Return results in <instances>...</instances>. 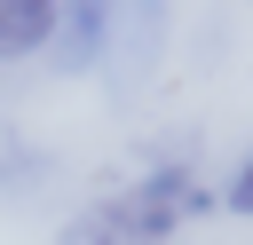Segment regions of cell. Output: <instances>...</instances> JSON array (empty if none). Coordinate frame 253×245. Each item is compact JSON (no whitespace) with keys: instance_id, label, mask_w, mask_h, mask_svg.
<instances>
[{"instance_id":"cell-1","label":"cell","mask_w":253,"mask_h":245,"mask_svg":"<svg viewBox=\"0 0 253 245\" xmlns=\"http://www.w3.org/2000/svg\"><path fill=\"white\" fill-rule=\"evenodd\" d=\"M126 213H134V221H142V229H150V237L166 245V237H174L182 221L213 213V190H206V182H198L190 166H174V158H166V166H150V174H142V182L126 190Z\"/></svg>"},{"instance_id":"cell-2","label":"cell","mask_w":253,"mask_h":245,"mask_svg":"<svg viewBox=\"0 0 253 245\" xmlns=\"http://www.w3.org/2000/svg\"><path fill=\"white\" fill-rule=\"evenodd\" d=\"M111 8H119V0H55V32H47L55 71L103 63V47H111Z\"/></svg>"},{"instance_id":"cell-3","label":"cell","mask_w":253,"mask_h":245,"mask_svg":"<svg viewBox=\"0 0 253 245\" xmlns=\"http://www.w3.org/2000/svg\"><path fill=\"white\" fill-rule=\"evenodd\" d=\"M55 245H158V237L126 213V198H95V205H79V213L63 221Z\"/></svg>"},{"instance_id":"cell-4","label":"cell","mask_w":253,"mask_h":245,"mask_svg":"<svg viewBox=\"0 0 253 245\" xmlns=\"http://www.w3.org/2000/svg\"><path fill=\"white\" fill-rule=\"evenodd\" d=\"M111 40H119V63L126 71H150V55L166 40V0H119L111 8Z\"/></svg>"},{"instance_id":"cell-5","label":"cell","mask_w":253,"mask_h":245,"mask_svg":"<svg viewBox=\"0 0 253 245\" xmlns=\"http://www.w3.org/2000/svg\"><path fill=\"white\" fill-rule=\"evenodd\" d=\"M47 32H55V0H0V63L40 55Z\"/></svg>"},{"instance_id":"cell-6","label":"cell","mask_w":253,"mask_h":245,"mask_svg":"<svg viewBox=\"0 0 253 245\" xmlns=\"http://www.w3.org/2000/svg\"><path fill=\"white\" fill-rule=\"evenodd\" d=\"M221 205H229V213H253V158H245V166L229 174V190H221Z\"/></svg>"}]
</instances>
